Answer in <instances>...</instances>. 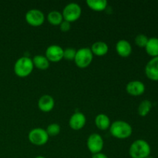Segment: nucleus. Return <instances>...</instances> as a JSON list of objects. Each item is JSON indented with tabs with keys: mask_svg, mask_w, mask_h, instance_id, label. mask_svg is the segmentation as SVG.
<instances>
[{
	"mask_svg": "<svg viewBox=\"0 0 158 158\" xmlns=\"http://www.w3.org/2000/svg\"><path fill=\"white\" fill-rule=\"evenodd\" d=\"M151 148L149 143L143 139H138L131 143L129 154L131 158H146L151 156Z\"/></svg>",
	"mask_w": 158,
	"mask_h": 158,
	"instance_id": "nucleus-1",
	"label": "nucleus"
},
{
	"mask_svg": "<svg viewBox=\"0 0 158 158\" xmlns=\"http://www.w3.org/2000/svg\"><path fill=\"white\" fill-rule=\"evenodd\" d=\"M111 135L117 139H127L131 136L133 129L129 123L123 120H117L110 127Z\"/></svg>",
	"mask_w": 158,
	"mask_h": 158,
	"instance_id": "nucleus-2",
	"label": "nucleus"
},
{
	"mask_svg": "<svg viewBox=\"0 0 158 158\" xmlns=\"http://www.w3.org/2000/svg\"><path fill=\"white\" fill-rule=\"evenodd\" d=\"M34 65L32 60L28 56H22L15 61L14 64V73L21 78L27 77L32 73Z\"/></svg>",
	"mask_w": 158,
	"mask_h": 158,
	"instance_id": "nucleus-3",
	"label": "nucleus"
},
{
	"mask_svg": "<svg viewBox=\"0 0 158 158\" xmlns=\"http://www.w3.org/2000/svg\"><path fill=\"white\" fill-rule=\"evenodd\" d=\"M94 59V54L90 48L83 47L77 50L74 62L79 68L84 69L91 64Z\"/></svg>",
	"mask_w": 158,
	"mask_h": 158,
	"instance_id": "nucleus-4",
	"label": "nucleus"
},
{
	"mask_svg": "<svg viewBox=\"0 0 158 158\" xmlns=\"http://www.w3.org/2000/svg\"><path fill=\"white\" fill-rule=\"evenodd\" d=\"M81 13L82 9L80 5L76 2H71L65 6L62 15H63V20L72 23L78 20L81 15Z\"/></svg>",
	"mask_w": 158,
	"mask_h": 158,
	"instance_id": "nucleus-5",
	"label": "nucleus"
},
{
	"mask_svg": "<svg viewBox=\"0 0 158 158\" xmlns=\"http://www.w3.org/2000/svg\"><path fill=\"white\" fill-rule=\"evenodd\" d=\"M28 138L31 143L36 146H43L46 144L49 140V135L46 133V130L43 128H34L29 133Z\"/></svg>",
	"mask_w": 158,
	"mask_h": 158,
	"instance_id": "nucleus-6",
	"label": "nucleus"
},
{
	"mask_svg": "<svg viewBox=\"0 0 158 158\" xmlns=\"http://www.w3.org/2000/svg\"><path fill=\"white\" fill-rule=\"evenodd\" d=\"M86 145H87L88 150L93 154H94L101 152L104 146V142H103V137L100 134L94 133L88 137Z\"/></svg>",
	"mask_w": 158,
	"mask_h": 158,
	"instance_id": "nucleus-7",
	"label": "nucleus"
},
{
	"mask_svg": "<svg viewBox=\"0 0 158 158\" xmlns=\"http://www.w3.org/2000/svg\"><path fill=\"white\" fill-rule=\"evenodd\" d=\"M25 19L29 25L34 27H38V26H42L44 23L45 15L42 11L32 9L26 12Z\"/></svg>",
	"mask_w": 158,
	"mask_h": 158,
	"instance_id": "nucleus-8",
	"label": "nucleus"
},
{
	"mask_svg": "<svg viewBox=\"0 0 158 158\" xmlns=\"http://www.w3.org/2000/svg\"><path fill=\"white\" fill-rule=\"evenodd\" d=\"M45 56L49 62L58 63L63 59V49L58 45H51L46 49Z\"/></svg>",
	"mask_w": 158,
	"mask_h": 158,
	"instance_id": "nucleus-9",
	"label": "nucleus"
},
{
	"mask_svg": "<svg viewBox=\"0 0 158 158\" xmlns=\"http://www.w3.org/2000/svg\"><path fill=\"white\" fill-rule=\"evenodd\" d=\"M145 75L152 81H158V56L154 57L147 63L144 69Z\"/></svg>",
	"mask_w": 158,
	"mask_h": 158,
	"instance_id": "nucleus-10",
	"label": "nucleus"
},
{
	"mask_svg": "<svg viewBox=\"0 0 158 158\" xmlns=\"http://www.w3.org/2000/svg\"><path fill=\"white\" fill-rule=\"evenodd\" d=\"M145 85L140 80H132L130 81L126 86V91L128 94L134 97H138L144 94Z\"/></svg>",
	"mask_w": 158,
	"mask_h": 158,
	"instance_id": "nucleus-11",
	"label": "nucleus"
},
{
	"mask_svg": "<svg viewBox=\"0 0 158 158\" xmlns=\"http://www.w3.org/2000/svg\"><path fill=\"white\" fill-rule=\"evenodd\" d=\"M86 122V116L81 112H76L70 117L69 124L71 129L74 131H80L85 126Z\"/></svg>",
	"mask_w": 158,
	"mask_h": 158,
	"instance_id": "nucleus-12",
	"label": "nucleus"
},
{
	"mask_svg": "<svg viewBox=\"0 0 158 158\" xmlns=\"http://www.w3.org/2000/svg\"><path fill=\"white\" fill-rule=\"evenodd\" d=\"M54 106H55V100L50 95L45 94L39 99L38 107L43 112H50L54 108Z\"/></svg>",
	"mask_w": 158,
	"mask_h": 158,
	"instance_id": "nucleus-13",
	"label": "nucleus"
},
{
	"mask_svg": "<svg viewBox=\"0 0 158 158\" xmlns=\"http://www.w3.org/2000/svg\"><path fill=\"white\" fill-rule=\"evenodd\" d=\"M116 51L121 57H128L132 52V46L129 41L120 40L116 44Z\"/></svg>",
	"mask_w": 158,
	"mask_h": 158,
	"instance_id": "nucleus-14",
	"label": "nucleus"
},
{
	"mask_svg": "<svg viewBox=\"0 0 158 158\" xmlns=\"http://www.w3.org/2000/svg\"><path fill=\"white\" fill-rule=\"evenodd\" d=\"M90 49L94 55L97 56H103L108 52L109 47L105 42L97 41L93 43Z\"/></svg>",
	"mask_w": 158,
	"mask_h": 158,
	"instance_id": "nucleus-15",
	"label": "nucleus"
},
{
	"mask_svg": "<svg viewBox=\"0 0 158 158\" xmlns=\"http://www.w3.org/2000/svg\"><path fill=\"white\" fill-rule=\"evenodd\" d=\"M147 53L152 58L158 56V38L151 37L148 40V43L145 46Z\"/></svg>",
	"mask_w": 158,
	"mask_h": 158,
	"instance_id": "nucleus-16",
	"label": "nucleus"
},
{
	"mask_svg": "<svg viewBox=\"0 0 158 158\" xmlns=\"http://www.w3.org/2000/svg\"><path fill=\"white\" fill-rule=\"evenodd\" d=\"M111 124L109 117L104 114H100L95 117V125L100 131H106Z\"/></svg>",
	"mask_w": 158,
	"mask_h": 158,
	"instance_id": "nucleus-17",
	"label": "nucleus"
},
{
	"mask_svg": "<svg viewBox=\"0 0 158 158\" xmlns=\"http://www.w3.org/2000/svg\"><path fill=\"white\" fill-rule=\"evenodd\" d=\"M32 60L34 65V67H36L38 69H40V70H46V69H47L49 67L50 62L48 60V59L45 56H35Z\"/></svg>",
	"mask_w": 158,
	"mask_h": 158,
	"instance_id": "nucleus-18",
	"label": "nucleus"
},
{
	"mask_svg": "<svg viewBox=\"0 0 158 158\" xmlns=\"http://www.w3.org/2000/svg\"><path fill=\"white\" fill-rule=\"evenodd\" d=\"M86 4L92 10L101 12L106 9L108 2L106 0H87Z\"/></svg>",
	"mask_w": 158,
	"mask_h": 158,
	"instance_id": "nucleus-19",
	"label": "nucleus"
},
{
	"mask_svg": "<svg viewBox=\"0 0 158 158\" xmlns=\"http://www.w3.org/2000/svg\"><path fill=\"white\" fill-rule=\"evenodd\" d=\"M47 19L49 23L52 26H60L62 22L63 21V17L62 13L56 10L49 12L47 15Z\"/></svg>",
	"mask_w": 158,
	"mask_h": 158,
	"instance_id": "nucleus-20",
	"label": "nucleus"
},
{
	"mask_svg": "<svg viewBox=\"0 0 158 158\" xmlns=\"http://www.w3.org/2000/svg\"><path fill=\"white\" fill-rule=\"evenodd\" d=\"M152 106L153 105L151 101H150L148 100H143L139 104L138 108H137V113H138V114L140 117H146L151 112V109H152Z\"/></svg>",
	"mask_w": 158,
	"mask_h": 158,
	"instance_id": "nucleus-21",
	"label": "nucleus"
},
{
	"mask_svg": "<svg viewBox=\"0 0 158 158\" xmlns=\"http://www.w3.org/2000/svg\"><path fill=\"white\" fill-rule=\"evenodd\" d=\"M60 130H61V128H60V125L58 123H53L47 127L46 131L49 137H56L60 133Z\"/></svg>",
	"mask_w": 158,
	"mask_h": 158,
	"instance_id": "nucleus-22",
	"label": "nucleus"
},
{
	"mask_svg": "<svg viewBox=\"0 0 158 158\" xmlns=\"http://www.w3.org/2000/svg\"><path fill=\"white\" fill-rule=\"evenodd\" d=\"M148 40H149V38L146 35H144V34H138L135 37L134 41H135V44L137 46L141 48H145L148 42Z\"/></svg>",
	"mask_w": 158,
	"mask_h": 158,
	"instance_id": "nucleus-23",
	"label": "nucleus"
},
{
	"mask_svg": "<svg viewBox=\"0 0 158 158\" xmlns=\"http://www.w3.org/2000/svg\"><path fill=\"white\" fill-rule=\"evenodd\" d=\"M76 53H77L76 49L72 47L66 48V49H63V59L67 60H74Z\"/></svg>",
	"mask_w": 158,
	"mask_h": 158,
	"instance_id": "nucleus-24",
	"label": "nucleus"
},
{
	"mask_svg": "<svg viewBox=\"0 0 158 158\" xmlns=\"http://www.w3.org/2000/svg\"><path fill=\"white\" fill-rule=\"evenodd\" d=\"M60 30H61L62 32H69L71 29L70 23L63 20V21L61 23V24L60 25Z\"/></svg>",
	"mask_w": 158,
	"mask_h": 158,
	"instance_id": "nucleus-25",
	"label": "nucleus"
},
{
	"mask_svg": "<svg viewBox=\"0 0 158 158\" xmlns=\"http://www.w3.org/2000/svg\"><path fill=\"white\" fill-rule=\"evenodd\" d=\"M92 158H109V157H108L106 154H103V153L100 152V153H97V154H93Z\"/></svg>",
	"mask_w": 158,
	"mask_h": 158,
	"instance_id": "nucleus-26",
	"label": "nucleus"
},
{
	"mask_svg": "<svg viewBox=\"0 0 158 158\" xmlns=\"http://www.w3.org/2000/svg\"><path fill=\"white\" fill-rule=\"evenodd\" d=\"M35 158H46V157H43V156H37V157H35Z\"/></svg>",
	"mask_w": 158,
	"mask_h": 158,
	"instance_id": "nucleus-27",
	"label": "nucleus"
},
{
	"mask_svg": "<svg viewBox=\"0 0 158 158\" xmlns=\"http://www.w3.org/2000/svg\"><path fill=\"white\" fill-rule=\"evenodd\" d=\"M146 158H154V157H151V156H149V157H146Z\"/></svg>",
	"mask_w": 158,
	"mask_h": 158,
	"instance_id": "nucleus-28",
	"label": "nucleus"
}]
</instances>
